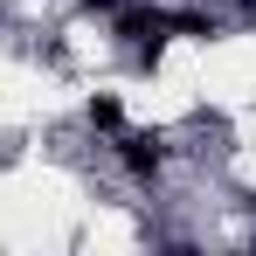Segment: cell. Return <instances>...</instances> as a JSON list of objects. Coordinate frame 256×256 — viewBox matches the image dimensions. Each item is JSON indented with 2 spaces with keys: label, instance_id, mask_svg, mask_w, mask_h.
<instances>
[{
  "label": "cell",
  "instance_id": "obj_1",
  "mask_svg": "<svg viewBox=\"0 0 256 256\" xmlns=\"http://www.w3.org/2000/svg\"><path fill=\"white\" fill-rule=\"evenodd\" d=\"M166 35H173V14H166V7H118V42H125L138 62H160Z\"/></svg>",
  "mask_w": 256,
  "mask_h": 256
},
{
  "label": "cell",
  "instance_id": "obj_2",
  "mask_svg": "<svg viewBox=\"0 0 256 256\" xmlns=\"http://www.w3.org/2000/svg\"><path fill=\"white\" fill-rule=\"evenodd\" d=\"M118 160L132 180H160L166 173V138L160 132H118Z\"/></svg>",
  "mask_w": 256,
  "mask_h": 256
},
{
  "label": "cell",
  "instance_id": "obj_3",
  "mask_svg": "<svg viewBox=\"0 0 256 256\" xmlns=\"http://www.w3.org/2000/svg\"><path fill=\"white\" fill-rule=\"evenodd\" d=\"M84 118H90V132H104V138H118V132H125V104H118L111 90H97V97L84 104Z\"/></svg>",
  "mask_w": 256,
  "mask_h": 256
},
{
  "label": "cell",
  "instance_id": "obj_4",
  "mask_svg": "<svg viewBox=\"0 0 256 256\" xmlns=\"http://www.w3.org/2000/svg\"><path fill=\"white\" fill-rule=\"evenodd\" d=\"M84 7H97V14H118V7H125V0H84Z\"/></svg>",
  "mask_w": 256,
  "mask_h": 256
}]
</instances>
